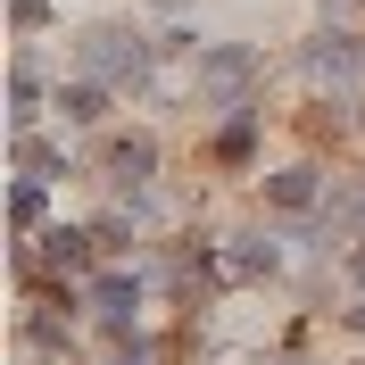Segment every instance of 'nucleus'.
<instances>
[{"label":"nucleus","mask_w":365,"mask_h":365,"mask_svg":"<svg viewBox=\"0 0 365 365\" xmlns=\"http://www.w3.org/2000/svg\"><path fill=\"white\" fill-rule=\"evenodd\" d=\"M266 200L274 207H307V200H316V175H307V166H282V175L266 182Z\"/></svg>","instance_id":"nucleus-5"},{"label":"nucleus","mask_w":365,"mask_h":365,"mask_svg":"<svg viewBox=\"0 0 365 365\" xmlns=\"http://www.w3.org/2000/svg\"><path fill=\"white\" fill-rule=\"evenodd\" d=\"M9 100H17V125H34V67H17V83H9Z\"/></svg>","instance_id":"nucleus-10"},{"label":"nucleus","mask_w":365,"mask_h":365,"mask_svg":"<svg viewBox=\"0 0 365 365\" xmlns=\"http://www.w3.org/2000/svg\"><path fill=\"white\" fill-rule=\"evenodd\" d=\"M9 216H17V225H25V232L42 225V175H25V182H17V191H9Z\"/></svg>","instance_id":"nucleus-7"},{"label":"nucleus","mask_w":365,"mask_h":365,"mask_svg":"<svg viewBox=\"0 0 365 365\" xmlns=\"http://www.w3.org/2000/svg\"><path fill=\"white\" fill-rule=\"evenodd\" d=\"M250 83H257V50L225 42V50H207V58H200V91H207V100H225V108H232Z\"/></svg>","instance_id":"nucleus-2"},{"label":"nucleus","mask_w":365,"mask_h":365,"mask_svg":"<svg viewBox=\"0 0 365 365\" xmlns=\"http://www.w3.org/2000/svg\"><path fill=\"white\" fill-rule=\"evenodd\" d=\"M9 9H17V25H42V9H50V0H9Z\"/></svg>","instance_id":"nucleus-11"},{"label":"nucleus","mask_w":365,"mask_h":365,"mask_svg":"<svg viewBox=\"0 0 365 365\" xmlns=\"http://www.w3.org/2000/svg\"><path fill=\"white\" fill-rule=\"evenodd\" d=\"M307 67H316L324 83H365V42L357 34H324V42L307 50Z\"/></svg>","instance_id":"nucleus-3"},{"label":"nucleus","mask_w":365,"mask_h":365,"mask_svg":"<svg viewBox=\"0 0 365 365\" xmlns=\"http://www.w3.org/2000/svg\"><path fill=\"white\" fill-rule=\"evenodd\" d=\"M34 266H83V232H42Z\"/></svg>","instance_id":"nucleus-6"},{"label":"nucleus","mask_w":365,"mask_h":365,"mask_svg":"<svg viewBox=\"0 0 365 365\" xmlns=\"http://www.w3.org/2000/svg\"><path fill=\"white\" fill-rule=\"evenodd\" d=\"M357 282H365V257H357Z\"/></svg>","instance_id":"nucleus-12"},{"label":"nucleus","mask_w":365,"mask_h":365,"mask_svg":"<svg viewBox=\"0 0 365 365\" xmlns=\"http://www.w3.org/2000/svg\"><path fill=\"white\" fill-rule=\"evenodd\" d=\"M91 299H100V316H116V324L133 316V282H125V274H108V282H100Z\"/></svg>","instance_id":"nucleus-8"},{"label":"nucleus","mask_w":365,"mask_h":365,"mask_svg":"<svg viewBox=\"0 0 365 365\" xmlns=\"http://www.w3.org/2000/svg\"><path fill=\"white\" fill-rule=\"evenodd\" d=\"M150 166H158V150H150V141H116V150H108V182H141V175H150Z\"/></svg>","instance_id":"nucleus-4"},{"label":"nucleus","mask_w":365,"mask_h":365,"mask_svg":"<svg viewBox=\"0 0 365 365\" xmlns=\"http://www.w3.org/2000/svg\"><path fill=\"white\" fill-rule=\"evenodd\" d=\"M75 50H83V67H91V75H108V83H133V75H141V42L125 34V25H91Z\"/></svg>","instance_id":"nucleus-1"},{"label":"nucleus","mask_w":365,"mask_h":365,"mask_svg":"<svg viewBox=\"0 0 365 365\" xmlns=\"http://www.w3.org/2000/svg\"><path fill=\"white\" fill-rule=\"evenodd\" d=\"M58 108H67L75 125H91V116H100V91H91V83H75V91H58Z\"/></svg>","instance_id":"nucleus-9"}]
</instances>
